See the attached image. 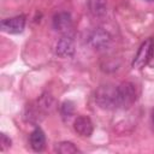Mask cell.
<instances>
[{
	"label": "cell",
	"instance_id": "cell-1",
	"mask_svg": "<svg viewBox=\"0 0 154 154\" xmlns=\"http://www.w3.org/2000/svg\"><path fill=\"white\" fill-rule=\"evenodd\" d=\"M137 97L136 88L132 83L125 82L116 87V102L117 107H129L131 106Z\"/></svg>",
	"mask_w": 154,
	"mask_h": 154
},
{
	"label": "cell",
	"instance_id": "cell-2",
	"mask_svg": "<svg viewBox=\"0 0 154 154\" xmlns=\"http://www.w3.org/2000/svg\"><path fill=\"white\" fill-rule=\"evenodd\" d=\"M154 53V40L147 38L138 48L134 60H132V67L134 69H143L152 59Z\"/></svg>",
	"mask_w": 154,
	"mask_h": 154
},
{
	"label": "cell",
	"instance_id": "cell-3",
	"mask_svg": "<svg viewBox=\"0 0 154 154\" xmlns=\"http://www.w3.org/2000/svg\"><path fill=\"white\" fill-rule=\"evenodd\" d=\"M95 97H96V102L102 108H116L117 107L116 88H112V87H108V85L100 87L99 90L96 91Z\"/></svg>",
	"mask_w": 154,
	"mask_h": 154
},
{
	"label": "cell",
	"instance_id": "cell-4",
	"mask_svg": "<svg viewBox=\"0 0 154 154\" xmlns=\"http://www.w3.org/2000/svg\"><path fill=\"white\" fill-rule=\"evenodd\" d=\"M89 43L96 51L105 49L111 43V35L108 34V31H106V30H103L101 28H97V29H95L90 34V36H89Z\"/></svg>",
	"mask_w": 154,
	"mask_h": 154
},
{
	"label": "cell",
	"instance_id": "cell-5",
	"mask_svg": "<svg viewBox=\"0 0 154 154\" xmlns=\"http://www.w3.org/2000/svg\"><path fill=\"white\" fill-rule=\"evenodd\" d=\"M1 30L7 34H18L22 32L25 26V17L24 16H17L12 18H6L0 24Z\"/></svg>",
	"mask_w": 154,
	"mask_h": 154
},
{
	"label": "cell",
	"instance_id": "cell-6",
	"mask_svg": "<svg viewBox=\"0 0 154 154\" xmlns=\"http://www.w3.org/2000/svg\"><path fill=\"white\" fill-rule=\"evenodd\" d=\"M73 129L78 135H81L83 137H89V136H91V134L94 131V125L89 117L79 116L73 122Z\"/></svg>",
	"mask_w": 154,
	"mask_h": 154
},
{
	"label": "cell",
	"instance_id": "cell-7",
	"mask_svg": "<svg viewBox=\"0 0 154 154\" xmlns=\"http://www.w3.org/2000/svg\"><path fill=\"white\" fill-rule=\"evenodd\" d=\"M55 53L60 58H69L72 57L75 53V42L71 37L64 36L61 37L55 46Z\"/></svg>",
	"mask_w": 154,
	"mask_h": 154
},
{
	"label": "cell",
	"instance_id": "cell-8",
	"mask_svg": "<svg viewBox=\"0 0 154 154\" xmlns=\"http://www.w3.org/2000/svg\"><path fill=\"white\" fill-rule=\"evenodd\" d=\"M71 24L72 18L69 12H59L53 17V28L58 31H67Z\"/></svg>",
	"mask_w": 154,
	"mask_h": 154
},
{
	"label": "cell",
	"instance_id": "cell-9",
	"mask_svg": "<svg viewBox=\"0 0 154 154\" xmlns=\"http://www.w3.org/2000/svg\"><path fill=\"white\" fill-rule=\"evenodd\" d=\"M29 141H30V146L31 148L35 150V152H40L45 148V144H46V136L43 134V131L40 129V128H35L31 134H30V137H29Z\"/></svg>",
	"mask_w": 154,
	"mask_h": 154
},
{
	"label": "cell",
	"instance_id": "cell-10",
	"mask_svg": "<svg viewBox=\"0 0 154 154\" xmlns=\"http://www.w3.org/2000/svg\"><path fill=\"white\" fill-rule=\"evenodd\" d=\"M88 7L93 16L101 17L107 11V0H88Z\"/></svg>",
	"mask_w": 154,
	"mask_h": 154
},
{
	"label": "cell",
	"instance_id": "cell-11",
	"mask_svg": "<svg viewBox=\"0 0 154 154\" xmlns=\"http://www.w3.org/2000/svg\"><path fill=\"white\" fill-rule=\"evenodd\" d=\"M57 150L58 153H61V154H72V153L79 152L78 148L75 147V144L71 142H60L57 147Z\"/></svg>",
	"mask_w": 154,
	"mask_h": 154
},
{
	"label": "cell",
	"instance_id": "cell-12",
	"mask_svg": "<svg viewBox=\"0 0 154 154\" xmlns=\"http://www.w3.org/2000/svg\"><path fill=\"white\" fill-rule=\"evenodd\" d=\"M73 111H75V106L71 101H65L61 105V114L64 118H70L73 114Z\"/></svg>",
	"mask_w": 154,
	"mask_h": 154
},
{
	"label": "cell",
	"instance_id": "cell-13",
	"mask_svg": "<svg viewBox=\"0 0 154 154\" xmlns=\"http://www.w3.org/2000/svg\"><path fill=\"white\" fill-rule=\"evenodd\" d=\"M10 147H11L10 137H7L5 134H1V136H0V148H1V150L4 152V150H6Z\"/></svg>",
	"mask_w": 154,
	"mask_h": 154
},
{
	"label": "cell",
	"instance_id": "cell-14",
	"mask_svg": "<svg viewBox=\"0 0 154 154\" xmlns=\"http://www.w3.org/2000/svg\"><path fill=\"white\" fill-rule=\"evenodd\" d=\"M152 119H153V123H154V111H153V114H152Z\"/></svg>",
	"mask_w": 154,
	"mask_h": 154
},
{
	"label": "cell",
	"instance_id": "cell-15",
	"mask_svg": "<svg viewBox=\"0 0 154 154\" xmlns=\"http://www.w3.org/2000/svg\"><path fill=\"white\" fill-rule=\"evenodd\" d=\"M144 1H148V2H153L154 0H144Z\"/></svg>",
	"mask_w": 154,
	"mask_h": 154
}]
</instances>
